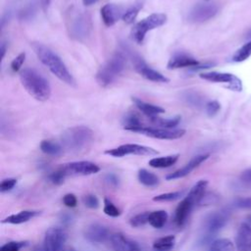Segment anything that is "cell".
<instances>
[{"label":"cell","mask_w":251,"mask_h":251,"mask_svg":"<svg viewBox=\"0 0 251 251\" xmlns=\"http://www.w3.org/2000/svg\"><path fill=\"white\" fill-rule=\"evenodd\" d=\"M30 45L39 61L46 66L56 77L68 85L75 86V79L56 53L40 42H32Z\"/></svg>","instance_id":"obj_1"},{"label":"cell","mask_w":251,"mask_h":251,"mask_svg":"<svg viewBox=\"0 0 251 251\" xmlns=\"http://www.w3.org/2000/svg\"><path fill=\"white\" fill-rule=\"evenodd\" d=\"M20 79L27 93L35 100L44 102L50 98L51 86L49 81L34 69L25 68L22 70Z\"/></svg>","instance_id":"obj_2"},{"label":"cell","mask_w":251,"mask_h":251,"mask_svg":"<svg viewBox=\"0 0 251 251\" xmlns=\"http://www.w3.org/2000/svg\"><path fill=\"white\" fill-rule=\"evenodd\" d=\"M93 131L85 126H76L66 129L61 136L63 148L71 152L86 149L93 140Z\"/></svg>","instance_id":"obj_3"},{"label":"cell","mask_w":251,"mask_h":251,"mask_svg":"<svg viewBox=\"0 0 251 251\" xmlns=\"http://www.w3.org/2000/svg\"><path fill=\"white\" fill-rule=\"evenodd\" d=\"M126 56L122 52H116L96 74V80L102 87L111 85L123 73L126 67Z\"/></svg>","instance_id":"obj_4"},{"label":"cell","mask_w":251,"mask_h":251,"mask_svg":"<svg viewBox=\"0 0 251 251\" xmlns=\"http://www.w3.org/2000/svg\"><path fill=\"white\" fill-rule=\"evenodd\" d=\"M167 15L164 13H154L149 15L132 26L130 30L131 38L136 43L141 44L145 38L146 33L152 29L164 25L167 23Z\"/></svg>","instance_id":"obj_5"},{"label":"cell","mask_w":251,"mask_h":251,"mask_svg":"<svg viewBox=\"0 0 251 251\" xmlns=\"http://www.w3.org/2000/svg\"><path fill=\"white\" fill-rule=\"evenodd\" d=\"M128 131L140 133L156 139L173 140L178 139L185 134V130L182 128H164V127H148V126H136L129 128Z\"/></svg>","instance_id":"obj_6"},{"label":"cell","mask_w":251,"mask_h":251,"mask_svg":"<svg viewBox=\"0 0 251 251\" xmlns=\"http://www.w3.org/2000/svg\"><path fill=\"white\" fill-rule=\"evenodd\" d=\"M104 153L107 155H110L112 157L121 158V157L128 156V155L153 156V155H157L159 152L156 149L149 147V146L140 145V144H136V143H126V144L120 145L116 148L108 149Z\"/></svg>","instance_id":"obj_7"},{"label":"cell","mask_w":251,"mask_h":251,"mask_svg":"<svg viewBox=\"0 0 251 251\" xmlns=\"http://www.w3.org/2000/svg\"><path fill=\"white\" fill-rule=\"evenodd\" d=\"M199 76L207 81L215 82V83H223L226 88L233 91H241L242 90V81L235 75L230 73H222V72H208L201 73Z\"/></svg>","instance_id":"obj_8"},{"label":"cell","mask_w":251,"mask_h":251,"mask_svg":"<svg viewBox=\"0 0 251 251\" xmlns=\"http://www.w3.org/2000/svg\"><path fill=\"white\" fill-rule=\"evenodd\" d=\"M70 36L75 39L82 40L87 37L91 30L90 17L85 13H77L70 20L68 27Z\"/></svg>","instance_id":"obj_9"},{"label":"cell","mask_w":251,"mask_h":251,"mask_svg":"<svg viewBox=\"0 0 251 251\" xmlns=\"http://www.w3.org/2000/svg\"><path fill=\"white\" fill-rule=\"evenodd\" d=\"M68 238L66 230L62 227H50L44 236L42 251H61Z\"/></svg>","instance_id":"obj_10"},{"label":"cell","mask_w":251,"mask_h":251,"mask_svg":"<svg viewBox=\"0 0 251 251\" xmlns=\"http://www.w3.org/2000/svg\"><path fill=\"white\" fill-rule=\"evenodd\" d=\"M130 58H131L134 70L140 75H142L145 79L154 81V82H164V83H167L170 81V79L167 76L157 72L156 70L150 68L139 55L133 53L130 55Z\"/></svg>","instance_id":"obj_11"},{"label":"cell","mask_w":251,"mask_h":251,"mask_svg":"<svg viewBox=\"0 0 251 251\" xmlns=\"http://www.w3.org/2000/svg\"><path fill=\"white\" fill-rule=\"evenodd\" d=\"M228 218L229 213L226 210L209 214L204 220V228L206 231L205 235L213 237L215 233H217L226 225Z\"/></svg>","instance_id":"obj_12"},{"label":"cell","mask_w":251,"mask_h":251,"mask_svg":"<svg viewBox=\"0 0 251 251\" xmlns=\"http://www.w3.org/2000/svg\"><path fill=\"white\" fill-rule=\"evenodd\" d=\"M219 11L215 3H201L195 5L188 14V21L192 23H204L214 18Z\"/></svg>","instance_id":"obj_13"},{"label":"cell","mask_w":251,"mask_h":251,"mask_svg":"<svg viewBox=\"0 0 251 251\" xmlns=\"http://www.w3.org/2000/svg\"><path fill=\"white\" fill-rule=\"evenodd\" d=\"M67 176H89L97 174L100 168L89 161H76L61 166Z\"/></svg>","instance_id":"obj_14"},{"label":"cell","mask_w":251,"mask_h":251,"mask_svg":"<svg viewBox=\"0 0 251 251\" xmlns=\"http://www.w3.org/2000/svg\"><path fill=\"white\" fill-rule=\"evenodd\" d=\"M109 242L113 251H140L139 244L126 237L122 232H115L111 234Z\"/></svg>","instance_id":"obj_15"},{"label":"cell","mask_w":251,"mask_h":251,"mask_svg":"<svg viewBox=\"0 0 251 251\" xmlns=\"http://www.w3.org/2000/svg\"><path fill=\"white\" fill-rule=\"evenodd\" d=\"M209 154L205 153V154H199L194 156L187 164H185L182 168L169 174L166 176L167 180H174V179H177V178H181L184 177L186 176H188L193 170H195L197 167H199L203 162H205L208 158H209Z\"/></svg>","instance_id":"obj_16"},{"label":"cell","mask_w":251,"mask_h":251,"mask_svg":"<svg viewBox=\"0 0 251 251\" xmlns=\"http://www.w3.org/2000/svg\"><path fill=\"white\" fill-rule=\"evenodd\" d=\"M84 237L92 243H103L109 240L111 234L109 229L100 224L94 223L87 226L83 231Z\"/></svg>","instance_id":"obj_17"},{"label":"cell","mask_w":251,"mask_h":251,"mask_svg":"<svg viewBox=\"0 0 251 251\" xmlns=\"http://www.w3.org/2000/svg\"><path fill=\"white\" fill-rule=\"evenodd\" d=\"M125 11L123 7L115 3H107L100 9L102 21L106 26L114 25L121 18H123Z\"/></svg>","instance_id":"obj_18"},{"label":"cell","mask_w":251,"mask_h":251,"mask_svg":"<svg viewBox=\"0 0 251 251\" xmlns=\"http://www.w3.org/2000/svg\"><path fill=\"white\" fill-rule=\"evenodd\" d=\"M195 205L186 196L180 201L176 209L174 216V223L177 227H181L185 225Z\"/></svg>","instance_id":"obj_19"},{"label":"cell","mask_w":251,"mask_h":251,"mask_svg":"<svg viewBox=\"0 0 251 251\" xmlns=\"http://www.w3.org/2000/svg\"><path fill=\"white\" fill-rule=\"evenodd\" d=\"M199 65H200V62L197 61L192 56L187 55L185 53H177V54H175L169 60L167 68L169 70H176V69H181V68L193 69Z\"/></svg>","instance_id":"obj_20"},{"label":"cell","mask_w":251,"mask_h":251,"mask_svg":"<svg viewBox=\"0 0 251 251\" xmlns=\"http://www.w3.org/2000/svg\"><path fill=\"white\" fill-rule=\"evenodd\" d=\"M235 244L237 251H251V226L242 223L235 236Z\"/></svg>","instance_id":"obj_21"},{"label":"cell","mask_w":251,"mask_h":251,"mask_svg":"<svg viewBox=\"0 0 251 251\" xmlns=\"http://www.w3.org/2000/svg\"><path fill=\"white\" fill-rule=\"evenodd\" d=\"M131 101L134 103L137 109H139L144 115L148 116L149 118H154L159 116L160 114L165 113L164 108L151 103H147L137 97H131Z\"/></svg>","instance_id":"obj_22"},{"label":"cell","mask_w":251,"mask_h":251,"mask_svg":"<svg viewBox=\"0 0 251 251\" xmlns=\"http://www.w3.org/2000/svg\"><path fill=\"white\" fill-rule=\"evenodd\" d=\"M39 211H34V210H24L21 211L17 214H13L5 218L4 220L1 221L2 224H11V225H20L28 222L29 220L33 219L37 215H39Z\"/></svg>","instance_id":"obj_23"},{"label":"cell","mask_w":251,"mask_h":251,"mask_svg":"<svg viewBox=\"0 0 251 251\" xmlns=\"http://www.w3.org/2000/svg\"><path fill=\"white\" fill-rule=\"evenodd\" d=\"M208 186V181L206 179H200L198 180L189 190L186 197L196 206L200 204L205 197L206 188Z\"/></svg>","instance_id":"obj_24"},{"label":"cell","mask_w":251,"mask_h":251,"mask_svg":"<svg viewBox=\"0 0 251 251\" xmlns=\"http://www.w3.org/2000/svg\"><path fill=\"white\" fill-rule=\"evenodd\" d=\"M178 154L175 155H169V156H164V157H157L151 159L148 164L152 168L156 169H164V168H169L172 167L173 165L176 164V162L178 159Z\"/></svg>","instance_id":"obj_25"},{"label":"cell","mask_w":251,"mask_h":251,"mask_svg":"<svg viewBox=\"0 0 251 251\" xmlns=\"http://www.w3.org/2000/svg\"><path fill=\"white\" fill-rule=\"evenodd\" d=\"M137 177L139 182L147 187H155L159 184L160 181L159 177L155 174L147 171L146 169H140L138 171Z\"/></svg>","instance_id":"obj_26"},{"label":"cell","mask_w":251,"mask_h":251,"mask_svg":"<svg viewBox=\"0 0 251 251\" xmlns=\"http://www.w3.org/2000/svg\"><path fill=\"white\" fill-rule=\"evenodd\" d=\"M168 217V213L164 210L151 212L148 217V224L155 228H161L166 225Z\"/></svg>","instance_id":"obj_27"},{"label":"cell","mask_w":251,"mask_h":251,"mask_svg":"<svg viewBox=\"0 0 251 251\" xmlns=\"http://www.w3.org/2000/svg\"><path fill=\"white\" fill-rule=\"evenodd\" d=\"M176 244L175 235H167L156 239L153 243V249L155 251H171Z\"/></svg>","instance_id":"obj_28"},{"label":"cell","mask_w":251,"mask_h":251,"mask_svg":"<svg viewBox=\"0 0 251 251\" xmlns=\"http://www.w3.org/2000/svg\"><path fill=\"white\" fill-rule=\"evenodd\" d=\"M39 146L43 153L50 156H59L63 152V146L52 140H42Z\"/></svg>","instance_id":"obj_29"},{"label":"cell","mask_w":251,"mask_h":251,"mask_svg":"<svg viewBox=\"0 0 251 251\" xmlns=\"http://www.w3.org/2000/svg\"><path fill=\"white\" fill-rule=\"evenodd\" d=\"M142 7H143V0H138V1H136L133 5H131L128 9H126V10L125 11L122 20H123L126 25L132 24V23L135 21V19H136L138 13H139V11H140V9H141Z\"/></svg>","instance_id":"obj_30"},{"label":"cell","mask_w":251,"mask_h":251,"mask_svg":"<svg viewBox=\"0 0 251 251\" xmlns=\"http://www.w3.org/2000/svg\"><path fill=\"white\" fill-rule=\"evenodd\" d=\"M152 124L158 126L159 127H164V128H176V126L179 124L181 117L180 116H176L174 118H168V119H163L160 117H154L150 118Z\"/></svg>","instance_id":"obj_31"},{"label":"cell","mask_w":251,"mask_h":251,"mask_svg":"<svg viewBox=\"0 0 251 251\" xmlns=\"http://www.w3.org/2000/svg\"><path fill=\"white\" fill-rule=\"evenodd\" d=\"M251 56V39L244 43L240 48H238L232 56V61L236 63H241L246 61Z\"/></svg>","instance_id":"obj_32"},{"label":"cell","mask_w":251,"mask_h":251,"mask_svg":"<svg viewBox=\"0 0 251 251\" xmlns=\"http://www.w3.org/2000/svg\"><path fill=\"white\" fill-rule=\"evenodd\" d=\"M209 251H233V243L227 238H219L211 243Z\"/></svg>","instance_id":"obj_33"},{"label":"cell","mask_w":251,"mask_h":251,"mask_svg":"<svg viewBox=\"0 0 251 251\" xmlns=\"http://www.w3.org/2000/svg\"><path fill=\"white\" fill-rule=\"evenodd\" d=\"M103 212L112 218H117L121 216V210L108 198H104V206H103Z\"/></svg>","instance_id":"obj_34"},{"label":"cell","mask_w":251,"mask_h":251,"mask_svg":"<svg viewBox=\"0 0 251 251\" xmlns=\"http://www.w3.org/2000/svg\"><path fill=\"white\" fill-rule=\"evenodd\" d=\"M183 194V191H174V192H166L159 194L153 198L154 201L157 202H171L179 199Z\"/></svg>","instance_id":"obj_35"},{"label":"cell","mask_w":251,"mask_h":251,"mask_svg":"<svg viewBox=\"0 0 251 251\" xmlns=\"http://www.w3.org/2000/svg\"><path fill=\"white\" fill-rule=\"evenodd\" d=\"M123 125H124L125 129H126V130H128L129 128H132V127H136V126H142V124L140 123L138 117L135 114H132V113L126 114L124 117Z\"/></svg>","instance_id":"obj_36"},{"label":"cell","mask_w":251,"mask_h":251,"mask_svg":"<svg viewBox=\"0 0 251 251\" xmlns=\"http://www.w3.org/2000/svg\"><path fill=\"white\" fill-rule=\"evenodd\" d=\"M149 212H144V213H139L135 216H133L129 220V225L133 227H140L145 226L148 223V217H149Z\"/></svg>","instance_id":"obj_37"},{"label":"cell","mask_w":251,"mask_h":251,"mask_svg":"<svg viewBox=\"0 0 251 251\" xmlns=\"http://www.w3.org/2000/svg\"><path fill=\"white\" fill-rule=\"evenodd\" d=\"M68 176L66 175V173L64 172V170L62 169V167H59L57 170H55L54 172H52L48 178L49 180L53 183V184H56V185H59V184H62L64 181H65V178L67 177Z\"/></svg>","instance_id":"obj_38"},{"label":"cell","mask_w":251,"mask_h":251,"mask_svg":"<svg viewBox=\"0 0 251 251\" xmlns=\"http://www.w3.org/2000/svg\"><path fill=\"white\" fill-rule=\"evenodd\" d=\"M25 245H27L26 241H10L3 244L0 251H20Z\"/></svg>","instance_id":"obj_39"},{"label":"cell","mask_w":251,"mask_h":251,"mask_svg":"<svg viewBox=\"0 0 251 251\" xmlns=\"http://www.w3.org/2000/svg\"><path fill=\"white\" fill-rule=\"evenodd\" d=\"M35 13H36V9H35L34 5H28L20 12L19 18L23 21H28L34 17Z\"/></svg>","instance_id":"obj_40"},{"label":"cell","mask_w":251,"mask_h":251,"mask_svg":"<svg viewBox=\"0 0 251 251\" xmlns=\"http://www.w3.org/2000/svg\"><path fill=\"white\" fill-rule=\"evenodd\" d=\"M221 110V104L217 100H211L206 104V113L209 117L216 116Z\"/></svg>","instance_id":"obj_41"},{"label":"cell","mask_w":251,"mask_h":251,"mask_svg":"<svg viewBox=\"0 0 251 251\" xmlns=\"http://www.w3.org/2000/svg\"><path fill=\"white\" fill-rule=\"evenodd\" d=\"M83 204L90 209H97L99 207V200L94 194H87L82 198Z\"/></svg>","instance_id":"obj_42"},{"label":"cell","mask_w":251,"mask_h":251,"mask_svg":"<svg viewBox=\"0 0 251 251\" xmlns=\"http://www.w3.org/2000/svg\"><path fill=\"white\" fill-rule=\"evenodd\" d=\"M25 60V52L20 53V54L12 61V63H11V69H12V71H13V72H18V71L21 69V67L23 66Z\"/></svg>","instance_id":"obj_43"},{"label":"cell","mask_w":251,"mask_h":251,"mask_svg":"<svg viewBox=\"0 0 251 251\" xmlns=\"http://www.w3.org/2000/svg\"><path fill=\"white\" fill-rule=\"evenodd\" d=\"M236 208L240 209H251V197H239L233 202Z\"/></svg>","instance_id":"obj_44"},{"label":"cell","mask_w":251,"mask_h":251,"mask_svg":"<svg viewBox=\"0 0 251 251\" xmlns=\"http://www.w3.org/2000/svg\"><path fill=\"white\" fill-rule=\"evenodd\" d=\"M17 184L16 178H6L3 179L0 183V191L1 192H7L14 188V186Z\"/></svg>","instance_id":"obj_45"},{"label":"cell","mask_w":251,"mask_h":251,"mask_svg":"<svg viewBox=\"0 0 251 251\" xmlns=\"http://www.w3.org/2000/svg\"><path fill=\"white\" fill-rule=\"evenodd\" d=\"M63 203L69 208H74L77 204V199L74 193H67L63 197Z\"/></svg>","instance_id":"obj_46"},{"label":"cell","mask_w":251,"mask_h":251,"mask_svg":"<svg viewBox=\"0 0 251 251\" xmlns=\"http://www.w3.org/2000/svg\"><path fill=\"white\" fill-rule=\"evenodd\" d=\"M239 179L245 186H251V168L243 171Z\"/></svg>","instance_id":"obj_47"},{"label":"cell","mask_w":251,"mask_h":251,"mask_svg":"<svg viewBox=\"0 0 251 251\" xmlns=\"http://www.w3.org/2000/svg\"><path fill=\"white\" fill-rule=\"evenodd\" d=\"M185 98H186V100L190 103V104H192V105H199L200 104V98L198 97V95H197V93L195 94V93H186V96H185Z\"/></svg>","instance_id":"obj_48"},{"label":"cell","mask_w":251,"mask_h":251,"mask_svg":"<svg viewBox=\"0 0 251 251\" xmlns=\"http://www.w3.org/2000/svg\"><path fill=\"white\" fill-rule=\"evenodd\" d=\"M105 180L110 184V185H113V186H117L119 184V178L117 177L116 175L114 174H108L105 177Z\"/></svg>","instance_id":"obj_49"},{"label":"cell","mask_w":251,"mask_h":251,"mask_svg":"<svg viewBox=\"0 0 251 251\" xmlns=\"http://www.w3.org/2000/svg\"><path fill=\"white\" fill-rule=\"evenodd\" d=\"M49 3H50V0H41L40 6H41V8H42L44 11H46L47 8H48V6H49Z\"/></svg>","instance_id":"obj_50"},{"label":"cell","mask_w":251,"mask_h":251,"mask_svg":"<svg viewBox=\"0 0 251 251\" xmlns=\"http://www.w3.org/2000/svg\"><path fill=\"white\" fill-rule=\"evenodd\" d=\"M0 52H1V60H3V58H4V56H5V53H6V44L3 42L2 44H1V48H0Z\"/></svg>","instance_id":"obj_51"},{"label":"cell","mask_w":251,"mask_h":251,"mask_svg":"<svg viewBox=\"0 0 251 251\" xmlns=\"http://www.w3.org/2000/svg\"><path fill=\"white\" fill-rule=\"evenodd\" d=\"M98 0H82V4L84 5V6H90V5H92V4H94V3H96Z\"/></svg>","instance_id":"obj_52"},{"label":"cell","mask_w":251,"mask_h":251,"mask_svg":"<svg viewBox=\"0 0 251 251\" xmlns=\"http://www.w3.org/2000/svg\"><path fill=\"white\" fill-rule=\"evenodd\" d=\"M247 224H249L251 226V214L247 216Z\"/></svg>","instance_id":"obj_53"},{"label":"cell","mask_w":251,"mask_h":251,"mask_svg":"<svg viewBox=\"0 0 251 251\" xmlns=\"http://www.w3.org/2000/svg\"><path fill=\"white\" fill-rule=\"evenodd\" d=\"M246 37H247L248 39H251V29L248 30V32H247V34H246Z\"/></svg>","instance_id":"obj_54"},{"label":"cell","mask_w":251,"mask_h":251,"mask_svg":"<svg viewBox=\"0 0 251 251\" xmlns=\"http://www.w3.org/2000/svg\"><path fill=\"white\" fill-rule=\"evenodd\" d=\"M204 1H210V0H204Z\"/></svg>","instance_id":"obj_55"},{"label":"cell","mask_w":251,"mask_h":251,"mask_svg":"<svg viewBox=\"0 0 251 251\" xmlns=\"http://www.w3.org/2000/svg\"><path fill=\"white\" fill-rule=\"evenodd\" d=\"M72 251H74V250H72Z\"/></svg>","instance_id":"obj_56"}]
</instances>
